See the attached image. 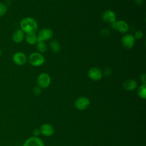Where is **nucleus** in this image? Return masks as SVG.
<instances>
[{"instance_id": "nucleus-10", "label": "nucleus", "mask_w": 146, "mask_h": 146, "mask_svg": "<svg viewBox=\"0 0 146 146\" xmlns=\"http://www.w3.org/2000/svg\"><path fill=\"white\" fill-rule=\"evenodd\" d=\"M23 146H44V144L42 140L38 137L32 136L26 140Z\"/></svg>"}, {"instance_id": "nucleus-6", "label": "nucleus", "mask_w": 146, "mask_h": 146, "mask_svg": "<svg viewBox=\"0 0 146 146\" xmlns=\"http://www.w3.org/2000/svg\"><path fill=\"white\" fill-rule=\"evenodd\" d=\"M38 40L47 41L50 40L53 36V31L48 28H44L41 29L38 34Z\"/></svg>"}, {"instance_id": "nucleus-5", "label": "nucleus", "mask_w": 146, "mask_h": 146, "mask_svg": "<svg viewBox=\"0 0 146 146\" xmlns=\"http://www.w3.org/2000/svg\"><path fill=\"white\" fill-rule=\"evenodd\" d=\"M135 39L133 35L131 34H125L121 39V43L123 46L126 49L132 48L135 43Z\"/></svg>"}, {"instance_id": "nucleus-18", "label": "nucleus", "mask_w": 146, "mask_h": 146, "mask_svg": "<svg viewBox=\"0 0 146 146\" xmlns=\"http://www.w3.org/2000/svg\"><path fill=\"white\" fill-rule=\"evenodd\" d=\"M137 95L141 99L146 98V84H143L138 88Z\"/></svg>"}, {"instance_id": "nucleus-25", "label": "nucleus", "mask_w": 146, "mask_h": 146, "mask_svg": "<svg viewBox=\"0 0 146 146\" xmlns=\"http://www.w3.org/2000/svg\"><path fill=\"white\" fill-rule=\"evenodd\" d=\"M135 2L137 5H141L143 3V0H134Z\"/></svg>"}, {"instance_id": "nucleus-23", "label": "nucleus", "mask_w": 146, "mask_h": 146, "mask_svg": "<svg viewBox=\"0 0 146 146\" xmlns=\"http://www.w3.org/2000/svg\"><path fill=\"white\" fill-rule=\"evenodd\" d=\"M140 79H141V81L142 82L143 84H146V75H145V74H143L141 75Z\"/></svg>"}, {"instance_id": "nucleus-2", "label": "nucleus", "mask_w": 146, "mask_h": 146, "mask_svg": "<svg viewBox=\"0 0 146 146\" xmlns=\"http://www.w3.org/2000/svg\"><path fill=\"white\" fill-rule=\"evenodd\" d=\"M29 63L35 67H38L42 65L45 60L43 56L39 52H34L30 54L28 57Z\"/></svg>"}, {"instance_id": "nucleus-21", "label": "nucleus", "mask_w": 146, "mask_h": 146, "mask_svg": "<svg viewBox=\"0 0 146 146\" xmlns=\"http://www.w3.org/2000/svg\"><path fill=\"white\" fill-rule=\"evenodd\" d=\"M42 92V90H41V88L39 87V86L38 87H35L34 88H33V93L34 95H39Z\"/></svg>"}, {"instance_id": "nucleus-12", "label": "nucleus", "mask_w": 146, "mask_h": 146, "mask_svg": "<svg viewBox=\"0 0 146 146\" xmlns=\"http://www.w3.org/2000/svg\"><path fill=\"white\" fill-rule=\"evenodd\" d=\"M116 18L115 13L111 10H106L102 14V19L103 21L107 23H111L116 21Z\"/></svg>"}, {"instance_id": "nucleus-7", "label": "nucleus", "mask_w": 146, "mask_h": 146, "mask_svg": "<svg viewBox=\"0 0 146 146\" xmlns=\"http://www.w3.org/2000/svg\"><path fill=\"white\" fill-rule=\"evenodd\" d=\"M90 104V99L85 96L78 98L75 102V107L78 110H84L86 109Z\"/></svg>"}, {"instance_id": "nucleus-17", "label": "nucleus", "mask_w": 146, "mask_h": 146, "mask_svg": "<svg viewBox=\"0 0 146 146\" xmlns=\"http://www.w3.org/2000/svg\"><path fill=\"white\" fill-rule=\"evenodd\" d=\"M36 48L39 52L43 53L45 52L47 50V46L44 42L38 40L36 42Z\"/></svg>"}, {"instance_id": "nucleus-16", "label": "nucleus", "mask_w": 146, "mask_h": 146, "mask_svg": "<svg viewBox=\"0 0 146 146\" xmlns=\"http://www.w3.org/2000/svg\"><path fill=\"white\" fill-rule=\"evenodd\" d=\"M49 46L51 50L54 53L59 52L60 50V45L58 41H57L56 40H52L50 42Z\"/></svg>"}, {"instance_id": "nucleus-9", "label": "nucleus", "mask_w": 146, "mask_h": 146, "mask_svg": "<svg viewBox=\"0 0 146 146\" xmlns=\"http://www.w3.org/2000/svg\"><path fill=\"white\" fill-rule=\"evenodd\" d=\"M88 76L90 79L94 81H98L102 78L103 74L98 68L92 67L88 70Z\"/></svg>"}, {"instance_id": "nucleus-3", "label": "nucleus", "mask_w": 146, "mask_h": 146, "mask_svg": "<svg viewBox=\"0 0 146 146\" xmlns=\"http://www.w3.org/2000/svg\"><path fill=\"white\" fill-rule=\"evenodd\" d=\"M111 27L115 30L118 31L121 33H125L128 31L129 29L128 24L123 20L115 21L111 23Z\"/></svg>"}, {"instance_id": "nucleus-26", "label": "nucleus", "mask_w": 146, "mask_h": 146, "mask_svg": "<svg viewBox=\"0 0 146 146\" xmlns=\"http://www.w3.org/2000/svg\"><path fill=\"white\" fill-rule=\"evenodd\" d=\"M1 54H2V51H1V50L0 49V56H1Z\"/></svg>"}, {"instance_id": "nucleus-22", "label": "nucleus", "mask_w": 146, "mask_h": 146, "mask_svg": "<svg viewBox=\"0 0 146 146\" xmlns=\"http://www.w3.org/2000/svg\"><path fill=\"white\" fill-rule=\"evenodd\" d=\"M110 34V32L107 29H103L100 32V34L103 36H107L109 35Z\"/></svg>"}, {"instance_id": "nucleus-1", "label": "nucleus", "mask_w": 146, "mask_h": 146, "mask_svg": "<svg viewBox=\"0 0 146 146\" xmlns=\"http://www.w3.org/2000/svg\"><path fill=\"white\" fill-rule=\"evenodd\" d=\"M21 29L26 34L35 33L38 30V23L36 21L31 17H26L22 19L20 22Z\"/></svg>"}, {"instance_id": "nucleus-13", "label": "nucleus", "mask_w": 146, "mask_h": 146, "mask_svg": "<svg viewBox=\"0 0 146 146\" xmlns=\"http://www.w3.org/2000/svg\"><path fill=\"white\" fill-rule=\"evenodd\" d=\"M25 38V33L21 29H17L15 30L12 35V39L14 42L16 43H19L23 41Z\"/></svg>"}, {"instance_id": "nucleus-4", "label": "nucleus", "mask_w": 146, "mask_h": 146, "mask_svg": "<svg viewBox=\"0 0 146 146\" xmlns=\"http://www.w3.org/2000/svg\"><path fill=\"white\" fill-rule=\"evenodd\" d=\"M37 84L41 88L48 87L51 83V78L47 73H42L39 74L36 79Z\"/></svg>"}, {"instance_id": "nucleus-20", "label": "nucleus", "mask_w": 146, "mask_h": 146, "mask_svg": "<svg viewBox=\"0 0 146 146\" xmlns=\"http://www.w3.org/2000/svg\"><path fill=\"white\" fill-rule=\"evenodd\" d=\"M143 33L141 31L138 30L135 33V35L133 36L135 39H140L143 38Z\"/></svg>"}, {"instance_id": "nucleus-14", "label": "nucleus", "mask_w": 146, "mask_h": 146, "mask_svg": "<svg viewBox=\"0 0 146 146\" xmlns=\"http://www.w3.org/2000/svg\"><path fill=\"white\" fill-rule=\"evenodd\" d=\"M124 89L128 91H131L136 89L137 87V82L132 79H129L125 80L123 84Z\"/></svg>"}, {"instance_id": "nucleus-15", "label": "nucleus", "mask_w": 146, "mask_h": 146, "mask_svg": "<svg viewBox=\"0 0 146 146\" xmlns=\"http://www.w3.org/2000/svg\"><path fill=\"white\" fill-rule=\"evenodd\" d=\"M27 43L30 45H34L38 42V36L35 33H28L25 36Z\"/></svg>"}, {"instance_id": "nucleus-11", "label": "nucleus", "mask_w": 146, "mask_h": 146, "mask_svg": "<svg viewBox=\"0 0 146 146\" xmlns=\"http://www.w3.org/2000/svg\"><path fill=\"white\" fill-rule=\"evenodd\" d=\"M40 133L42 134L44 136L49 137L52 136L54 133V127L50 124L44 123L43 124L40 128Z\"/></svg>"}, {"instance_id": "nucleus-24", "label": "nucleus", "mask_w": 146, "mask_h": 146, "mask_svg": "<svg viewBox=\"0 0 146 146\" xmlns=\"http://www.w3.org/2000/svg\"><path fill=\"white\" fill-rule=\"evenodd\" d=\"M33 134H34V136H35V137L38 136L40 134V129H38V128L34 129V131H33Z\"/></svg>"}, {"instance_id": "nucleus-8", "label": "nucleus", "mask_w": 146, "mask_h": 146, "mask_svg": "<svg viewBox=\"0 0 146 146\" xmlns=\"http://www.w3.org/2000/svg\"><path fill=\"white\" fill-rule=\"evenodd\" d=\"M12 59L14 63L18 66L23 65L27 61V58L26 54L21 51L15 52L13 56Z\"/></svg>"}, {"instance_id": "nucleus-19", "label": "nucleus", "mask_w": 146, "mask_h": 146, "mask_svg": "<svg viewBox=\"0 0 146 146\" xmlns=\"http://www.w3.org/2000/svg\"><path fill=\"white\" fill-rule=\"evenodd\" d=\"M7 11V6L2 2H0V17L4 16Z\"/></svg>"}]
</instances>
